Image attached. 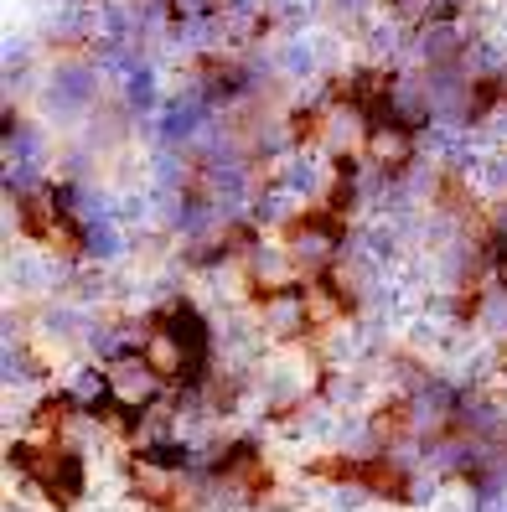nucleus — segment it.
Listing matches in <instances>:
<instances>
[{"instance_id":"f257e3e1","label":"nucleus","mask_w":507,"mask_h":512,"mask_svg":"<svg viewBox=\"0 0 507 512\" xmlns=\"http://www.w3.org/2000/svg\"><path fill=\"white\" fill-rule=\"evenodd\" d=\"M502 280H507V259H502Z\"/></svg>"}]
</instances>
